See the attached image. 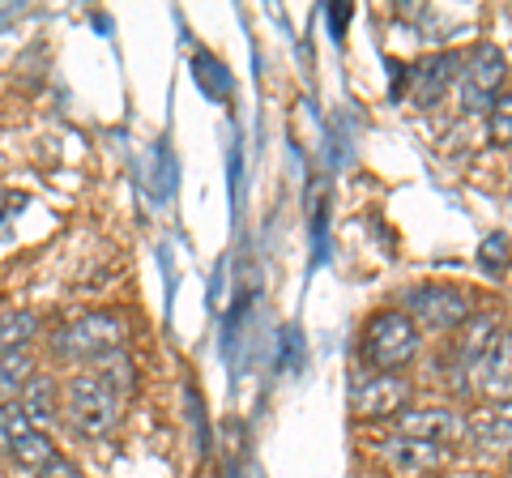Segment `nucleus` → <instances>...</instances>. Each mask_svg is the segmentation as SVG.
Masks as SVG:
<instances>
[{
	"instance_id": "9",
	"label": "nucleus",
	"mask_w": 512,
	"mask_h": 478,
	"mask_svg": "<svg viewBox=\"0 0 512 478\" xmlns=\"http://www.w3.org/2000/svg\"><path fill=\"white\" fill-rule=\"evenodd\" d=\"M474 385L478 393L487 397V402H512V329H500L491 338L487 346V355L478 359V368H474Z\"/></svg>"
},
{
	"instance_id": "13",
	"label": "nucleus",
	"mask_w": 512,
	"mask_h": 478,
	"mask_svg": "<svg viewBox=\"0 0 512 478\" xmlns=\"http://www.w3.org/2000/svg\"><path fill=\"white\" fill-rule=\"evenodd\" d=\"M90 372L99 376L103 385L120 397V402L124 397H133V389H137V363H133L128 350H111V355H103L99 363H90Z\"/></svg>"
},
{
	"instance_id": "16",
	"label": "nucleus",
	"mask_w": 512,
	"mask_h": 478,
	"mask_svg": "<svg viewBox=\"0 0 512 478\" xmlns=\"http://www.w3.org/2000/svg\"><path fill=\"white\" fill-rule=\"evenodd\" d=\"M487 137H491V146H500V150H512V86L495 99V107L487 111Z\"/></svg>"
},
{
	"instance_id": "4",
	"label": "nucleus",
	"mask_w": 512,
	"mask_h": 478,
	"mask_svg": "<svg viewBox=\"0 0 512 478\" xmlns=\"http://www.w3.org/2000/svg\"><path fill=\"white\" fill-rule=\"evenodd\" d=\"M504 82H508V56L500 52L495 43H474L466 56H461V69H457V103L461 111H491L495 99L504 94Z\"/></svg>"
},
{
	"instance_id": "2",
	"label": "nucleus",
	"mask_w": 512,
	"mask_h": 478,
	"mask_svg": "<svg viewBox=\"0 0 512 478\" xmlns=\"http://www.w3.org/2000/svg\"><path fill=\"white\" fill-rule=\"evenodd\" d=\"M120 406L124 402L90 368L73 372L69 380H64V389H60V414L69 419L73 436H82V440L107 436L111 427L120 423Z\"/></svg>"
},
{
	"instance_id": "15",
	"label": "nucleus",
	"mask_w": 512,
	"mask_h": 478,
	"mask_svg": "<svg viewBox=\"0 0 512 478\" xmlns=\"http://www.w3.org/2000/svg\"><path fill=\"white\" fill-rule=\"evenodd\" d=\"M39 333V316L35 312H0V355H18L35 342Z\"/></svg>"
},
{
	"instance_id": "11",
	"label": "nucleus",
	"mask_w": 512,
	"mask_h": 478,
	"mask_svg": "<svg viewBox=\"0 0 512 478\" xmlns=\"http://www.w3.org/2000/svg\"><path fill=\"white\" fill-rule=\"evenodd\" d=\"M384 457L393 461L397 470H440L444 461H448V449H440V444H427V440H410V436H389L380 444Z\"/></svg>"
},
{
	"instance_id": "14",
	"label": "nucleus",
	"mask_w": 512,
	"mask_h": 478,
	"mask_svg": "<svg viewBox=\"0 0 512 478\" xmlns=\"http://www.w3.org/2000/svg\"><path fill=\"white\" fill-rule=\"evenodd\" d=\"M35 359L18 350V355H0V406H18L22 402V389L30 385L35 376Z\"/></svg>"
},
{
	"instance_id": "6",
	"label": "nucleus",
	"mask_w": 512,
	"mask_h": 478,
	"mask_svg": "<svg viewBox=\"0 0 512 478\" xmlns=\"http://www.w3.org/2000/svg\"><path fill=\"white\" fill-rule=\"evenodd\" d=\"M397 436H410V440H427V444H440V449H453L470 436V419L453 406H406L397 414Z\"/></svg>"
},
{
	"instance_id": "19",
	"label": "nucleus",
	"mask_w": 512,
	"mask_h": 478,
	"mask_svg": "<svg viewBox=\"0 0 512 478\" xmlns=\"http://www.w3.org/2000/svg\"><path fill=\"white\" fill-rule=\"evenodd\" d=\"M35 478H86V474H82V470H77V461H69V457H64V453H60V457L52 461V466H47V470H39Z\"/></svg>"
},
{
	"instance_id": "18",
	"label": "nucleus",
	"mask_w": 512,
	"mask_h": 478,
	"mask_svg": "<svg viewBox=\"0 0 512 478\" xmlns=\"http://www.w3.org/2000/svg\"><path fill=\"white\" fill-rule=\"evenodd\" d=\"M508 252H512V244H508V235H491L487 244H483V265L491 269H500V265H508Z\"/></svg>"
},
{
	"instance_id": "8",
	"label": "nucleus",
	"mask_w": 512,
	"mask_h": 478,
	"mask_svg": "<svg viewBox=\"0 0 512 478\" xmlns=\"http://www.w3.org/2000/svg\"><path fill=\"white\" fill-rule=\"evenodd\" d=\"M410 406V380L402 372H372L359 376L350 389V410L359 419H393Z\"/></svg>"
},
{
	"instance_id": "12",
	"label": "nucleus",
	"mask_w": 512,
	"mask_h": 478,
	"mask_svg": "<svg viewBox=\"0 0 512 478\" xmlns=\"http://www.w3.org/2000/svg\"><path fill=\"white\" fill-rule=\"evenodd\" d=\"M457 69H461L457 52H440V56L423 60V65L410 73L414 77V103H436L440 94L457 82Z\"/></svg>"
},
{
	"instance_id": "17",
	"label": "nucleus",
	"mask_w": 512,
	"mask_h": 478,
	"mask_svg": "<svg viewBox=\"0 0 512 478\" xmlns=\"http://www.w3.org/2000/svg\"><path fill=\"white\" fill-rule=\"evenodd\" d=\"M470 436L478 440V444H495V449H512V419L508 414H500V419H491V423H478V427H470Z\"/></svg>"
},
{
	"instance_id": "3",
	"label": "nucleus",
	"mask_w": 512,
	"mask_h": 478,
	"mask_svg": "<svg viewBox=\"0 0 512 478\" xmlns=\"http://www.w3.org/2000/svg\"><path fill=\"white\" fill-rule=\"evenodd\" d=\"M111 350H124V321L116 312H77L52 333V355L64 363H99Z\"/></svg>"
},
{
	"instance_id": "10",
	"label": "nucleus",
	"mask_w": 512,
	"mask_h": 478,
	"mask_svg": "<svg viewBox=\"0 0 512 478\" xmlns=\"http://www.w3.org/2000/svg\"><path fill=\"white\" fill-rule=\"evenodd\" d=\"M60 389H64V385H60L56 376L35 372V376H30V385L22 389L18 410H22L35 427H43V432H47V427H52V423L60 419Z\"/></svg>"
},
{
	"instance_id": "5",
	"label": "nucleus",
	"mask_w": 512,
	"mask_h": 478,
	"mask_svg": "<svg viewBox=\"0 0 512 478\" xmlns=\"http://www.w3.org/2000/svg\"><path fill=\"white\" fill-rule=\"evenodd\" d=\"M402 312L410 316L419 333H448V329H461L470 321V308L474 299L470 291H461L453 282H423V286H410L406 299H402Z\"/></svg>"
},
{
	"instance_id": "1",
	"label": "nucleus",
	"mask_w": 512,
	"mask_h": 478,
	"mask_svg": "<svg viewBox=\"0 0 512 478\" xmlns=\"http://www.w3.org/2000/svg\"><path fill=\"white\" fill-rule=\"evenodd\" d=\"M423 333L402 308H380L363 321L359 333V355L372 372H402L419 359Z\"/></svg>"
},
{
	"instance_id": "7",
	"label": "nucleus",
	"mask_w": 512,
	"mask_h": 478,
	"mask_svg": "<svg viewBox=\"0 0 512 478\" xmlns=\"http://www.w3.org/2000/svg\"><path fill=\"white\" fill-rule=\"evenodd\" d=\"M495 333H500V312H470V321L457 329L453 346H448V380H453L457 389L470 385L478 359L487 355Z\"/></svg>"
},
{
	"instance_id": "20",
	"label": "nucleus",
	"mask_w": 512,
	"mask_h": 478,
	"mask_svg": "<svg viewBox=\"0 0 512 478\" xmlns=\"http://www.w3.org/2000/svg\"><path fill=\"white\" fill-rule=\"evenodd\" d=\"M0 457H5V453H0Z\"/></svg>"
}]
</instances>
